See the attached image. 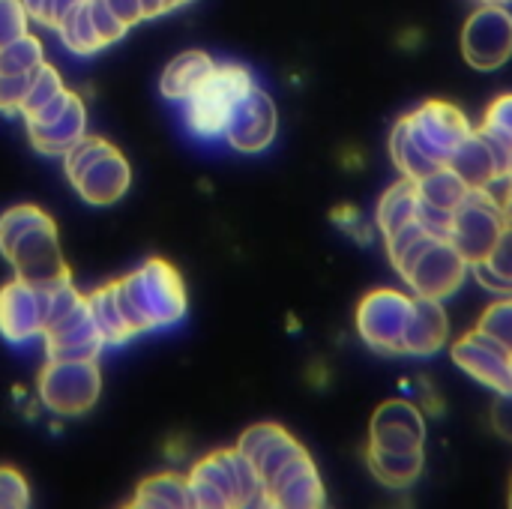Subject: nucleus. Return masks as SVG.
I'll list each match as a JSON object with an SVG mask.
<instances>
[{"label": "nucleus", "instance_id": "1", "mask_svg": "<svg viewBox=\"0 0 512 509\" xmlns=\"http://www.w3.org/2000/svg\"><path fill=\"white\" fill-rule=\"evenodd\" d=\"M393 267L417 297H429L441 303L459 294L471 270L462 252L450 243V237H432V234H423Z\"/></svg>", "mask_w": 512, "mask_h": 509}, {"label": "nucleus", "instance_id": "2", "mask_svg": "<svg viewBox=\"0 0 512 509\" xmlns=\"http://www.w3.org/2000/svg\"><path fill=\"white\" fill-rule=\"evenodd\" d=\"M255 78L240 63H216L207 81L186 99V123L198 138H222L237 102L255 90Z\"/></svg>", "mask_w": 512, "mask_h": 509}, {"label": "nucleus", "instance_id": "3", "mask_svg": "<svg viewBox=\"0 0 512 509\" xmlns=\"http://www.w3.org/2000/svg\"><path fill=\"white\" fill-rule=\"evenodd\" d=\"M126 297L132 300L135 312L147 324V330L156 327H174L186 315V285L183 276L162 258H150L144 267L120 279Z\"/></svg>", "mask_w": 512, "mask_h": 509}, {"label": "nucleus", "instance_id": "4", "mask_svg": "<svg viewBox=\"0 0 512 509\" xmlns=\"http://www.w3.org/2000/svg\"><path fill=\"white\" fill-rule=\"evenodd\" d=\"M504 228H507V216L495 189H468V195L453 213L450 243L462 252L468 264H477L489 258Z\"/></svg>", "mask_w": 512, "mask_h": 509}, {"label": "nucleus", "instance_id": "5", "mask_svg": "<svg viewBox=\"0 0 512 509\" xmlns=\"http://www.w3.org/2000/svg\"><path fill=\"white\" fill-rule=\"evenodd\" d=\"M102 393L96 360H48L39 375V402L57 417L87 414Z\"/></svg>", "mask_w": 512, "mask_h": 509}, {"label": "nucleus", "instance_id": "6", "mask_svg": "<svg viewBox=\"0 0 512 509\" xmlns=\"http://www.w3.org/2000/svg\"><path fill=\"white\" fill-rule=\"evenodd\" d=\"M414 297L396 288H378L357 306V333L378 354H405V330Z\"/></svg>", "mask_w": 512, "mask_h": 509}, {"label": "nucleus", "instance_id": "7", "mask_svg": "<svg viewBox=\"0 0 512 509\" xmlns=\"http://www.w3.org/2000/svg\"><path fill=\"white\" fill-rule=\"evenodd\" d=\"M411 138L423 147L426 156H432L438 165H447L453 153L465 144V138L474 132L468 114L444 99H429L417 111L405 114Z\"/></svg>", "mask_w": 512, "mask_h": 509}, {"label": "nucleus", "instance_id": "8", "mask_svg": "<svg viewBox=\"0 0 512 509\" xmlns=\"http://www.w3.org/2000/svg\"><path fill=\"white\" fill-rule=\"evenodd\" d=\"M15 267V276L33 288H54L60 282H69V264L63 258L60 249V237L54 228V219H42L39 225H33L24 237H18V243L12 246L9 258Z\"/></svg>", "mask_w": 512, "mask_h": 509}, {"label": "nucleus", "instance_id": "9", "mask_svg": "<svg viewBox=\"0 0 512 509\" xmlns=\"http://www.w3.org/2000/svg\"><path fill=\"white\" fill-rule=\"evenodd\" d=\"M462 54L474 69L492 72L512 57V12L498 3H483L462 30Z\"/></svg>", "mask_w": 512, "mask_h": 509}, {"label": "nucleus", "instance_id": "10", "mask_svg": "<svg viewBox=\"0 0 512 509\" xmlns=\"http://www.w3.org/2000/svg\"><path fill=\"white\" fill-rule=\"evenodd\" d=\"M447 165L471 189H495V183H504L510 177L512 147L477 126Z\"/></svg>", "mask_w": 512, "mask_h": 509}, {"label": "nucleus", "instance_id": "11", "mask_svg": "<svg viewBox=\"0 0 512 509\" xmlns=\"http://www.w3.org/2000/svg\"><path fill=\"white\" fill-rule=\"evenodd\" d=\"M276 132H279L276 102L264 87H255L237 102L222 138L237 153H264L276 141Z\"/></svg>", "mask_w": 512, "mask_h": 509}, {"label": "nucleus", "instance_id": "12", "mask_svg": "<svg viewBox=\"0 0 512 509\" xmlns=\"http://www.w3.org/2000/svg\"><path fill=\"white\" fill-rule=\"evenodd\" d=\"M450 354H453V363L465 375H471L477 384H483L495 393L512 390V354L501 342L480 333L477 327L471 333H465L462 339H456Z\"/></svg>", "mask_w": 512, "mask_h": 509}, {"label": "nucleus", "instance_id": "13", "mask_svg": "<svg viewBox=\"0 0 512 509\" xmlns=\"http://www.w3.org/2000/svg\"><path fill=\"white\" fill-rule=\"evenodd\" d=\"M369 444L381 450H423L426 444V417L420 405L408 399H387L369 426Z\"/></svg>", "mask_w": 512, "mask_h": 509}, {"label": "nucleus", "instance_id": "14", "mask_svg": "<svg viewBox=\"0 0 512 509\" xmlns=\"http://www.w3.org/2000/svg\"><path fill=\"white\" fill-rule=\"evenodd\" d=\"M264 492H267V507L318 509L327 504L324 480L309 453L285 465L276 477H270L264 483Z\"/></svg>", "mask_w": 512, "mask_h": 509}, {"label": "nucleus", "instance_id": "15", "mask_svg": "<svg viewBox=\"0 0 512 509\" xmlns=\"http://www.w3.org/2000/svg\"><path fill=\"white\" fill-rule=\"evenodd\" d=\"M42 336H45L48 360H96L99 351L105 348V339L90 318L87 297L78 303L75 312H69L63 321L48 327Z\"/></svg>", "mask_w": 512, "mask_h": 509}, {"label": "nucleus", "instance_id": "16", "mask_svg": "<svg viewBox=\"0 0 512 509\" xmlns=\"http://www.w3.org/2000/svg\"><path fill=\"white\" fill-rule=\"evenodd\" d=\"M42 303L39 291L18 276L0 288V336L9 345H24L36 336H42Z\"/></svg>", "mask_w": 512, "mask_h": 509}, {"label": "nucleus", "instance_id": "17", "mask_svg": "<svg viewBox=\"0 0 512 509\" xmlns=\"http://www.w3.org/2000/svg\"><path fill=\"white\" fill-rule=\"evenodd\" d=\"M129 183H132V168L123 159V153L111 147L96 162H90L72 186L90 207H111L126 195Z\"/></svg>", "mask_w": 512, "mask_h": 509}, {"label": "nucleus", "instance_id": "18", "mask_svg": "<svg viewBox=\"0 0 512 509\" xmlns=\"http://www.w3.org/2000/svg\"><path fill=\"white\" fill-rule=\"evenodd\" d=\"M447 339H450V318L444 312V303L414 294V306L405 330V354L432 357L447 345Z\"/></svg>", "mask_w": 512, "mask_h": 509}, {"label": "nucleus", "instance_id": "19", "mask_svg": "<svg viewBox=\"0 0 512 509\" xmlns=\"http://www.w3.org/2000/svg\"><path fill=\"white\" fill-rule=\"evenodd\" d=\"M30 144L45 156H63L69 147H75L87 135V108L78 93L69 96L63 114L48 126H27Z\"/></svg>", "mask_w": 512, "mask_h": 509}, {"label": "nucleus", "instance_id": "20", "mask_svg": "<svg viewBox=\"0 0 512 509\" xmlns=\"http://www.w3.org/2000/svg\"><path fill=\"white\" fill-rule=\"evenodd\" d=\"M213 66H216V60L207 51H183V54H177L162 72V84H159L162 96L171 99V102H186L207 81Z\"/></svg>", "mask_w": 512, "mask_h": 509}, {"label": "nucleus", "instance_id": "21", "mask_svg": "<svg viewBox=\"0 0 512 509\" xmlns=\"http://www.w3.org/2000/svg\"><path fill=\"white\" fill-rule=\"evenodd\" d=\"M423 465H426L423 450H381L369 444V468L375 480L393 492L411 489L420 480Z\"/></svg>", "mask_w": 512, "mask_h": 509}, {"label": "nucleus", "instance_id": "22", "mask_svg": "<svg viewBox=\"0 0 512 509\" xmlns=\"http://www.w3.org/2000/svg\"><path fill=\"white\" fill-rule=\"evenodd\" d=\"M417 201H420V192H417V183L402 177L399 183H393L381 201H378V210H375V225L384 237L396 234L399 228L411 225L417 219Z\"/></svg>", "mask_w": 512, "mask_h": 509}, {"label": "nucleus", "instance_id": "23", "mask_svg": "<svg viewBox=\"0 0 512 509\" xmlns=\"http://www.w3.org/2000/svg\"><path fill=\"white\" fill-rule=\"evenodd\" d=\"M132 507L138 509H189L192 498H189V480L174 474V471H162L147 477L138 492Z\"/></svg>", "mask_w": 512, "mask_h": 509}, {"label": "nucleus", "instance_id": "24", "mask_svg": "<svg viewBox=\"0 0 512 509\" xmlns=\"http://www.w3.org/2000/svg\"><path fill=\"white\" fill-rule=\"evenodd\" d=\"M87 306H90V318L96 324V330L102 333L105 345H126L135 333L132 327L126 324L120 306H117V297H114V282L102 285L99 291H93L87 297Z\"/></svg>", "mask_w": 512, "mask_h": 509}, {"label": "nucleus", "instance_id": "25", "mask_svg": "<svg viewBox=\"0 0 512 509\" xmlns=\"http://www.w3.org/2000/svg\"><path fill=\"white\" fill-rule=\"evenodd\" d=\"M468 189L471 186L450 165H438L423 180H417L420 201H426V204H432L438 210H447V213H456V207L462 204V198L468 195Z\"/></svg>", "mask_w": 512, "mask_h": 509}, {"label": "nucleus", "instance_id": "26", "mask_svg": "<svg viewBox=\"0 0 512 509\" xmlns=\"http://www.w3.org/2000/svg\"><path fill=\"white\" fill-rule=\"evenodd\" d=\"M474 276L480 279L483 288L501 294V297H510L512 294V225L504 228L501 240L495 243V249L489 252V258L471 264Z\"/></svg>", "mask_w": 512, "mask_h": 509}, {"label": "nucleus", "instance_id": "27", "mask_svg": "<svg viewBox=\"0 0 512 509\" xmlns=\"http://www.w3.org/2000/svg\"><path fill=\"white\" fill-rule=\"evenodd\" d=\"M390 156H393L396 168L402 171V177H408V180H414V183L423 180L429 171L438 168V162H435L432 156H426L423 147L411 138L405 117L393 126V135H390Z\"/></svg>", "mask_w": 512, "mask_h": 509}, {"label": "nucleus", "instance_id": "28", "mask_svg": "<svg viewBox=\"0 0 512 509\" xmlns=\"http://www.w3.org/2000/svg\"><path fill=\"white\" fill-rule=\"evenodd\" d=\"M54 30L60 33L63 45H66L72 54L90 57V54H96V51H102V48H105L102 36H99V33H96V27H93V18H90L87 3H81L78 9L66 12V15L54 24Z\"/></svg>", "mask_w": 512, "mask_h": 509}, {"label": "nucleus", "instance_id": "29", "mask_svg": "<svg viewBox=\"0 0 512 509\" xmlns=\"http://www.w3.org/2000/svg\"><path fill=\"white\" fill-rule=\"evenodd\" d=\"M42 63H45V48L30 33L0 45V72L3 75H30Z\"/></svg>", "mask_w": 512, "mask_h": 509}, {"label": "nucleus", "instance_id": "30", "mask_svg": "<svg viewBox=\"0 0 512 509\" xmlns=\"http://www.w3.org/2000/svg\"><path fill=\"white\" fill-rule=\"evenodd\" d=\"M42 219H48V213L42 207H33V204H18V207H9L3 216H0V255L9 258L12 246L18 243V237H24L33 225H39Z\"/></svg>", "mask_w": 512, "mask_h": 509}, {"label": "nucleus", "instance_id": "31", "mask_svg": "<svg viewBox=\"0 0 512 509\" xmlns=\"http://www.w3.org/2000/svg\"><path fill=\"white\" fill-rule=\"evenodd\" d=\"M66 90L60 72L51 66V63H42L30 72V87H27V96H24V105H21V114L27 117L30 111L42 108L45 102H51L54 96H60Z\"/></svg>", "mask_w": 512, "mask_h": 509}, {"label": "nucleus", "instance_id": "32", "mask_svg": "<svg viewBox=\"0 0 512 509\" xmlns=\"http://www.w3.org/2000/svg\"><path fill=\"white\" fill-rule=\"evenodd\" d=\"M477 330L486 333L489 339L501 342V345L512 354V294L510 297H504V300H498V303H492V306L480 315Z\"/></svg>", "mask_w": 512, "mask_h": 509}, {"label": "nucleus", "instance_id": "33", "mask_svg": "<svg viewBox=\"0 0 512 509\" xmlns=\"http://www.w3.org/2000/svg\"><path fill=\"white\" fill-rule=\"evenodd\" d=\"M300 456H306V447L297 441V438H291L288 432L255 462V468H258V474H261V480L267 483L270 477H276L285 465H291L294 459H300Z\"/></svg>", "mask_w": 512, "mask_h": 509}, {"label": "nucleus", "instance_id": "34", "mask_svg": "<svg viewBox=\"0 0 512 509\" xmlns=\"http://www.w3.org/2000/svg\"><path fill=\"white\" fill-rule=\"evenodd\" d=\"M114 144L111 141H105V138H99V135H84L75 147H69L66 153H63V168H66V177L75 183L78 180V174L90 165V162H96L102 153H108Z\"/></svg>", "mask_w": 512, "mask_h": 509}, {"label": "nucleus", "instance_id": "35", "mask_svg": "<svg viewBox=\"0 0 512 509\" xmlns=\"http://www.w3.org/2000/svg\"><path fill=\"white\" fill-rule=\"evenodd\" d=\"M285 435V429L282 426H276V423H258V426H252V429H246L243 435H240V441H237V450L255 465L279 438Z\"/></svg>", "mask_w": 512, "mask_h": 509}, {"label": "nucleus", "instance_id": "36", "mask_svg": "<svg viewBox=\"0 0 512 509\" xmlns=\"http://www.w3.org/2000/svg\"><path fill=\"white\" fill-rule=\"evenodd\" d=\"M480 129H486L489 135H495L498 141H504L507 147H512V93H501L486 108V117H483Z\"/></svg>", "mask_w": 512, "mask_h": 509}, {"label": "nucleus", "instance_id": "37", "mask_svg": "<svg viewBox=\"0 0 512 509\" xmlns=\"http://www.w3.org/2000/svg\"><path fill=\"white\" fill-rule=\"evenodd\" d=\"M30 504V486L21 471L0 468V509H24Z\"/></svg>", "mask_w": 512, "mask_h": 509}, {"label": "nucleus", "instance_id": "38", "mask_svg": "<svg viewBox=\"0 0 512 509\" xmlns=\"http://www.w3.org/2000/svg\"><path fill=\"white\" fill-rule=\"evenodd\" d=\"M87 9H90V18H93V27H96V33L102 36V42L105 45H111V42H120L123 36H126V24L108 9V3L105 0H87Z\"/></svg>", "mask_w": 512, "mask_h": 509}, {"label": "nucleus", "instance_id": "39", "mask_svg": "<svg viewBox=\"0 0 512 509\" xmlns=\"http://www.w3.org/2000/svg\"><path fill=\"white\" fill-rule=\"evenodd\" d=\"M27 9L21 0H0V45L27 33Z\"/></svg>", "mask_w": 512, "mask_h": 509}, {"label": "nucleus", "instance_id": "40", "mask_svg": "<svg viewBox=\"0 0 512 509\" xmlns=\"http://www.w3.org/2000/svg\"><path fill=\"white\" fill-rule=\"evenodd\" d=\"M27 87H30V75H3L0 72V111L21 114Z\"/></svg>", "mask_w": 512, "mask_h": 509}, {"label": "nucleus", "instance_id": "41", "mask_svg": "<svg viewBox=\"0 0 512 509\" xmlns=\"http://www.w3.org/2000/svg\"><path fill=\"white\" fill-rule=\"evenodd\" d=\"M492 426L512 441V390L510 393H498V402L492 405Z\"/></svg>", "mask_w": 512, "mask_h": 509}, {"label": "nucleus", "instance_id": "42", "mask_svg": "<svg viewBox=\"0 0 512 509\" xmlns=\"http://www.w3.org/2000/svg\"><path fill=\"white\" fill-rule=\"evenodd\" d=\"M108 3V9L126 24V27H132V24H138V21H144V9H141V0H105Z\"/></svg>", "mask_w": 512, "mask_h": 509}, {"label": "nucleus", "instance_id": "43", "mask_svg": "<svg viewBox=\"0 0 512 509\" xmlns=\"http://www.w3.org/2000/svg\"><path fill=\"white\" fill-rule=\"evenodd\" d=\"M27 15L45 27H51V18H54V0H21Z\"/></svg>", "mask_w": 512, "mask_h": 509}, {"label": "nucleus", "instance_id": "44", "mask_svg": "<svg viewBox=\"0 0 512 509\" xmlns=\"http://www.w3.org/2000/svg\"><path fill=\"white\" fill-rule=\"evenodd\" d=\"M81 3H87V0H54V18H51V27L66 15V12H72V9H78Z\"/></svg>", "mask_w": 512, "mask_h": 509}, {"label": "nucleus", "instance_id": "45", "mask_svg": "<svg viewBox=\"0 0 512 509\" xmlns=\"http://www.w3.org/2000/svg\"><path fill=\"white\" fill-rule=\"evenodd\" d=\"M141 9H144V18H156V15H165V0H141Z\"/></svg>", "mask_w": 512, "mask_h": 509}, {"label": "nucleus", "instance_id": "46", "mask_svg": "<svg viewBox=\"0 0 512 509\" xmlns=\"http://www.w3.org/2000/svg\"><path fill=\"white\" fill-rule=\"evenodd\" d=\"M183 3H186V0H165V9H168V12H174V9H177V6H183Z\"/></svg>", "mask_w": 512, "mask_h": 509}, {"label": "nucleus", "instance_id": "47", "mask_svg": "<svg viewBox=\"0 0 512 509\" xmlns=\"http://www.w3.org/2000/svg\"><path fill=\"white\" fill-rule=\"evenodd\" d=\"M483 3H498V6H507V3H512V0H483Z\"/></svg>", "mask_w": 512, "mask_h": 509}, {"label": "nucleus", "instance_id": "48", "mask_svg": "<svg viewBox=\"0 0 512 509\" xmlns=\"http://www.w3.org/2000/svg\"><path fill=\"white\" fill-rule=\"evenodd\" d=\"M504 183H507V189H510V192H512V177H507V180H504Z\"/></svg>", "mask_w": 512, "mask_h": 509}, {"label": "nucleus", "instance_id": "49", "mask_svg": "<svg viewBox=\"0 0 512 509\" xmlns=\"http://www.w3.org/2000/svg\"><path fill=\"white\" fill-rule=\"evenodd\" d=\"M510 507H512V492H510Z\"/></svg>", "mask_w": 512, "mask_h": 509}, {"label": "nucleus", "instance_id": "50", "mask_svg": "<svg viewBox=\"0 0 512 509\" xmlns=\"http://www.w3.org/2000/svg\"><path fill=\"white\" fill-rule=\"evenodd\" d=\"M510 177H512V168H510Z\"/></svg>", "mask_w": 512, "mask_h": 509}, {"label": "nucleus", "instance_id": "51", "mask_svg": "<svg viewBox=\"0 0 512 509\" xmlns=\"http://www.w3.org/2000/svg\"><path fill=\"white\" fill-rule=\"evenodd\" d=\"M186 3H189V0H186Z\"/></svg>", "mask_w": 512, "mask_h": 509}]
</instances>
